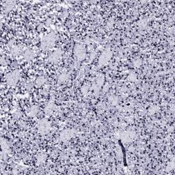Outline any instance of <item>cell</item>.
Here are the masks:
<instances>
[{"label": "cell", "instance_id": "cell-1", "mask_svg": "<svg viewBox=\"0 0 175 175\" xmlns=\"http://www.w3.org/2000/svg\"><path fill=\"white\" fill-rule=\"evenodd\" d=\"M57 40V35L55 32H50L45 35L41 40V47L43 49L47 50L54 47Z\"/></svg>", "mask_w": 175, "mask_h": 175}, {"label": "cell", "instance_id": "cell-2", "mask_svg": "<svg viewBox=\"0 0 175 175\" xmlns=\"http://www.w3.org/2000/svg\"><path fill=\"white\" fill-rule=\"evenodd\" d=\"M21 77V73L19 70H15L7 74L6 77V80L7 84L10 86H15L18 81H19Z\"/></svg>", "mask_w": 175, "mask_h": 175}, {"label": "cell", "instance_id": "cell-3", "mask_svg": "<svg viewBox=\"0 0 175 175\" xmlns=\"http://www.w3.org/2000/svg\"><path fill=\"white\" fill-rule=\"evenodd\" d=\"M38 130L42 135L47 134L51 129L50 123L47 119H41L38 123Z\"/></svg>", "mask_w": 175, "mask_h": 175}, {"label": "cell", "instance_id": "cell-4", "mask_svg": "<svg viewBox=\"0 0 175 175\" xmlns=\"http://www.w3.org/2000/svg\"><path fill=\"white\" fill-rule=\"evenodd\" d=\"M111 57H112V52L109 49H107L105 51H103L102 54L99 57V64L100 66L106 64L109 60H111Z\"/></svg>", "mask_w": 175, "mask_h": 175}, {"label": "cell", "instance_id": "cell-5", "mask_svg": "<svg viewBox=\"0 0 175 175\" xmlns=\"http://www.w3.org/2000/svg\"><path fill=\"white\" fill-rule=\"evenodd\" d=\"M75 131L74 129H66L63 130L60 135V140L62 142L69 140L75 136Z\"/></svg>", "mask_w": 175, "mask_h": 175}, {"label": "cell", "instance_id": "cell-6", "mask_svg": "<svg viewBox=\"0 0 175 175\" xmlns=\"http://www.w3.org/2000/svg\"><path fill=\"white\" fill-rule=\"evenodd\" d=\"M74 53L76 58L79 61H81L85 59L86 58V49L85 47L82 45H77L75 46Z\"/></svg>", "mask_w": 175, "mask_h": 175}, {"label": "cell", "instance_id": "cell-7", "mask_svg": "<svg viewBox=\"0 0 175 175\" xmlns=\"http://www.w3.org/2000/svg\"><path fill=\"white\" fill-rule=\"evenodd\" d=\"M121 140L123 141V142H125V143L130 142L131 141H132L135 138V133L131 130L126 131H124L123 133H122L121 135Z\"/></svg>", "mask_w": 175, "mask_h": 175}, {"label": "cell", "instance_id": "cell-8", "mask_svg": "<svg viewBox=\"0 0 175 175\" xmlns=\"http://www.w3.org/2000/svg\"><path fill=\"white\" fill-rule=\"evenodd\" d=\"M63 52L62 50L57 49L51 54L49 58V61L51 62H58L62 59Z\"/></svg>", "mask_w": 175, "mask_h": 175}, {"label": "cell", "instance_id": "cell-9", "mask_svg": "<svg viewBox=\"0 0 175 175\" xmlns=\"http://www.w3.org/2000/svg\"><path fill=\"white\" fill-rule=\"evenodd\" d=\"M103 82H104V78H103V76H100V77L96 78L94 82L93 85H92L94 92H97L98 91H99L101 87L103 86Z\"/></svg>", "mask_w": 175, "mask_h": 175}, {"label": "cell", "instance_id": "cell-10", "mask_svg": "<svg viewBox=\"0 0 175 175\" xmlns=\"http://www.w3.org/2000/svg\"><path fill=\"white\" fill-rule=\"evenodd\" d=\"M1 151L3 154H8L10 152L9 144L7 141L5 139L1 138Z\"/></svg>", "mask_w": 175, "mask_h": 175}, {"label": "cell", "instance_id": "cell-11", "mask_svg": "<svg viewBox=\"0 0 175 175\" xmlns=\"http://www.w3.org/2000/svg\"><path fill=\"white\" fill-rule=\"evenodd\" d=\"M56 109V105L54 104V103H49L46 105L45 108V114L47 116H50L52 114V113L55 111Z\"/></svg>", "mask_w": 175, "mask_h": 175}, {"label": "cell", "instance_id": "cell-12", "mask_svg": "<svg viewBox=\"0 0 175 175\" xmlns=\"http://www.w3.org/2000/svg\"><path fill=\"white\" fill-rule=\"evenodd\" d=\"M34 52L31 49L25 50L24 53V58L26 61H31L34 58Z\"/></svg>", "mask_w": 175, "mask_h": 175}, {"label": "cell", "instance_id": "cell-13", "mask_svg": "<svg viewBox=\"0 0 175 175\" xmlns=\"http://www.w3.org/2000/svg\"><path fill=\"white\" fill-rule=\"evenodd\" d=\"M47 159V154L45 153H40L37 156L38 164H42L45 162V159Z\"/></svg>", "mask_w": 175, "mask_h": 175}, {"label": "cell", "instance_id": "cell-14", "mask_svg": "<svg viewBox=\"0 0 175 175\" xmlns=\"http://www.w3.org/2000/svg\"><path fill=\"white\" fill-rule=\"evenodd\" d=\"M22 52V47H20V46H15L11 49V54L12 56H19V55L21 54V53Z\"/></svg>", "mask_w": 175, "mask_h": 175}, {"label": "cell", "instance_id": "cell-15", "mask_svg": "<svg viewBox=\"0 0 175 175\" xmlns=\"http://www.w3.org/2000/svg\"><path fill=\"white\" fill-rule=\"evenodd\" d=\"M46 77H44V76H40L36 79V85L38 87H41L43 85V84H45V83L46 82Z\"/></svg>", "mask_w": 175, "mask_h": 175}, {"label": "cell", "instance_id": "cell-16", "mask_svg": "<svg viewBox=\"0 0 175 175\" xmlns=\"http://www.w3.org/2000/svg\"><path fill=\"white\" fill-rule=\"evenodd\" d=\"M69 77V75L68 73H66V72L62 73L60 75H59L58 81L62 82V83H63V82L66 81L67 80H68Z\"/></svg>", "mask_w": 175, "mask_h": 175}, {"label": "cell", "instance_id": "cell-17", "mask_svg": "<svg viewBox=\"0 0 175 175\" xmlns=\"http://www.w3.org/2000/svg\"><path fill=\"white\" fill-rule=\"evenodd\" d=\"M15 5V1H8L6 2L5 10L6 12H9L11 10Z\"/></svg>", "mask_w": 175, "mask_h": 175}, {"label": "cell", "instance_id": "cell-18", "mask_svg": "<svg viewBox=\"0 0 175 175\" xmlns=\"http://www.w3.org/2000/svg\"><path fill=\"white\" fill-rule=\"evenodd\" d=\"M38 111H39L38 107L36 106V105H34V106L31 107L30 109H29V116H36Z\"/></svg>", "mask_w": 175, "mask_h": 175}, {"label": "cell", "instance_id": "cell-19", "mask_svg": "<svg viewBox=\"0 0 175 175\" xmlns=\"http://www.w3.org/2000/svg\"><path fill=\"white\" fill-rule=\"evenodd\" d=\"M109 101L112 105H116L118 103V99L116 96H111L109 98Z\"/></svg>", "mask_w": 175, "mask_h": 175}, {"label": "cell", "instance_id": "cell-20", "mask_svg": "<svg viewBox=\"0 0 175 175\" xmlns=\"http://www.w3.org/2000/svg\"><path fill=\"white\" fill-rule=\"evenodd\" d=\"M128 79H129V81H136V80L137 79L136 75L134 73H130V74L129 75Z\"/></svg>", "mask_w": 175, "mask_h": 175}, {"label": "cell", "instance_id": "cell-21", "mask_svg": "<svg viewBox=\"0 0 175 175\" xmlns=\"http://www.w3.org/2000/svg\"><path fill=\"white\" fill-rule=\"evenodd\" d=\"M141 64H142V61H141L140 60H135L134 62V65L136 67H139Z\"/></svg>", "mask_w": 175, "mask_h": 175}, {"label": "cell", "instance_id": "cell-22", "mask_svg": "<svg viewBox=\"0 0 175 175\" xmlns=\"http://www.w3.org/2000/svg\"><path fill=\"white\" fill-rule=\"evenodd\" d=\"M32 86H33L32 84H31V83H29V84H27V87H28V89H31V87H32Z\"/></svg>", "mask_w": 175, "mask_h": 175}]
</instances>
